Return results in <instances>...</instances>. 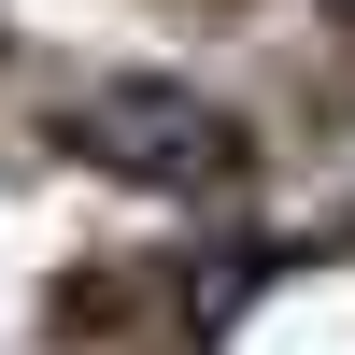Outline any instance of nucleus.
<instances>
[{
  "instance_id": "nucleus-2",
  "label": "nucleus",
  "mask_w": 355,
  "mask_h": 355,
  "mask_svg": "<svg viewBox=\"0 0 355 355\" xmlns=\"http://www.w3.org/2000/svg\"><path fill=\"white\" fill-rule=\"evenodd\" d=\"M214 355H355V270L341 256H299V270H256L227 299Z\"/></svg>"
},
{
  "instance_id": "nucleus-1",
  "label": "nucleus",
  "mask_w": 355,
  "mask_h": 355,
  "mask_svg": "<svg viewBox=\"0 0 355 355\" xmlns=\"http://www.w3.org/2000/svg\"><path fill=\"white\" fill-rule=\"evenodd\" d=\"M71 142H85V157H114L128 185H171V199L242 185V128H227L214 100H185V85H85Z\"/></svg>"
}]
</instances>
